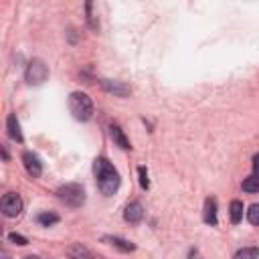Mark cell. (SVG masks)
Returning <instances> with one entry per match:
<instances>
[{
    "label": "cell",
    "mask_w": 259,
    "mask_h": 259,
    "mask_svg": "<svg viewBox=\"0 0 259 259\" xmlns=\"http://www.w3.org/2000/svg\"><path fill=\"white\" fill-rule=\"evenodd\" d=\"M93 170H95V178H97V186L101 190V194L105 196H111L113 192H117L119 188V172L113 168V164L107 160V158H97L95 164H93Z\"/></svg>",
    "instance_id": "1"
},
{
    "label": "cell",
    "mask_w": 259,
    "mask_h": 259,
    "mask_svg": "<svg viewBox=\"0 0 259 259\" xmlns=\"http://www.w3.org/2000/svg\"><path fill=\"white\" fill-rule=\"evenodd\" d=\"M69 111L77 121H87L93 117V101L83 91H73L69 95Z\"/></svg>",
    "instance_id": "2"
},
{
    "label": "cell",
    "mask_w": 259,
    "mask_h": 259,
    "mask_svg": "<svg viewBox=\"0 0 259 259\" xmlns=\"http://www.w3.org/2000/svg\"><path fill=\"white\" fill-rule=\"evenodd\" d=\"M57 198L71 206V208H79L83 202H85V188L77 182H69V184H63L57 188Z\"/></svg>",
    "instance_id": "3"
},
{
    "label": "cell",
    "mask_w": 259,
    "mask_h": 259,
    "mask_svg": "<svg viewBox=\"0 0 259 259\" xmlns=\"http://www.w3.org/2000/svg\"><path fill=\"white\" fill-rule=\"evenodd\" d=\"M24 79H26L28 85H42V83L49 79V67L45 65V61L32 59V61L26 65Z\"/></svg>",
    "instance_id": "4"
},
{
    "label": "cell",
    "mask_w": 259,
    "mask_h": 259,
    "mask_svg": "<svg viewBox=\"0 0 259 259\" xmlns=\"http://www.w3.org/2000/svg\"><path fill=\"white\" fill-rule=\"evenodd\" d=\"M22 198L16 194V192H8V194H4L2 196V200H0V208H2V212H4V217H18L20 212H22Z\"/></svg>",
    "instance_id": "5"
},
{
    "label": "cell",
    "mask_w": 259,
    "mask_h": 259,
    "mask_svg": "<svg viewBox=\"0 0 259 259\" xmlns=\"http://www.w3.org/2000/svg\"><path fill=\"white\" fill-rule=\"evenodd\" d=\"M22 164H24L26 172H28L32 178L40 176V172H42V162H40V158H38L34 152H24V154H22Z\"/></svg>",
    "instance_id": "6"
},
{
    "label": "cell",
    "mask_w": 259,
    "mask_h": 259,
    "mask_svg": "<svg viewBox=\"0 0 259 259\" xmlns=\"http://www.w3.org/2000/svg\"><path fill=\"white\" fill-rule=\"evenodd\" d=\"M99 83H101V87H103L107 93H113V95H117V97H125V95H130V91H132L125 83L111 81V79H101Z\"/></svg>",
    "instance_id": "7"
},
{
    "label": "cell",
    "mask_w": 259,
    "mask_h": 259,
    "mask_svg": "<svg viewBox=\"0 0 259 259\" xmlns=\"http://www.w3.org/2000/svg\"><path fill=\"white\" fill-rule=\"evenodd\" d=\"M123 219H125L127 223H140V221L144 219V206H142L138 200L130 202V204L125 206V210H123Z\"/></svg>",
    "instance_id": "8"
},
{
    "label": "cell",
    "mask_w": 259,
    "mask_h": 259,
    "mask_svg": "<svg viewBox=\"0 0 259 259\" xmlns=\"http://www.w3.org/2000/svg\"><path fill=\"white\" fill-rule=\"evenodd\" d=\"M109 136H111V140L115 142V146H119L121 150H130V148H132L130 140L125 138L123 130H121L117 123H111V125H109Z\"/></svg>",
    "instance_id": "9"
},
{
    "label": "cell",
    "mask_w": 259,
    "mask_h": 259,
    "mask_svg": "<svg viewBox=\"0 0 259 259\" xmlns=\"http://www.w3.org/2000/svg\"><path fill=\"white\" fill-rule=\"evenodd\" d=\"M103 241H105L107 245L115 247V249H117V251H121V253H130V251H134V249H136V245H134L132 241L123 239V237H111V235H107V237H103Z\"/></svg>",
    "instance_id": "10"
},
{
    "label": "cell",
    "mask_w": 259,
    "mask_h": 259,
    "mask_svg": "<svg viewBox=\"0 0 259 259\" xmlns=\"http://www.w3.org/2000/svg\"><path fill=\"white\" fill-rule=\"evenodd\" d=\"M6 130H8V136L14 140V142H22V132H20V123L16 119L14 113H10L6 117Z\"/></svg>",
    "instance_id": "11"
},
{
    "label": "cell",
    "mask_w": 259,
    "mask_h": 259,
    "mask_svg": "<svg viewBox=\"0 0 259 259\" xmlns=\"http://www.w3.org/2000/svg\"><path fill=\"white\" fill-rule=\"evenodd\" d=\"M204 223L210 225V227L217 225V200L214 198L204 200Z\"/></svg>",
    "instance_id": "12"
},
{
    "label": "cell",
    "mask_w": 259,
    "mask_h": 259,
    "mask_svg": "<svg viewBox=\"0 0 259 259\" xmlns=\"http://www.w3.org/2000/svg\"><path fill=\"white\" fill-rule=\"evenodd\" d=\"M69 257H71V259H95L93 253H91L87 247H83L81 243L69 247Z\"/></svg>",
    "instance_id": "13"
},
{
    "label": "cell",
    "mask_w": 259,
    "mask_h": 259,
    "mask_svg": "<svg viewBox=\"0 0 259 259\" xmlns=\"http://www.w3.org/2000/svg\"><path fill=\"white\" fill-rule=\"evenodd\" d=\"M229 217H231V223H241L243 219V202L241 200H231V206H229Z\"/></svg>",
    "instance_id": "14"
},
{
    "label": "cell",
    "mask_w": 259,
    "mask_h": 259,
    "mask_svg": "<svg viewBox=\"0 0 259 259\" xmlns=\"http://www.w3.org/2000/svg\"><path fill=\"white\" fill-rule=\"evenodd\" d=\"M243 190L245 192H259V174H251L243 180Z\"/></svg>",
    "instance_id": "15"
},
{
    "label": "cell",
    "mask_w": 259,
    "mask_h": 259,
    "mask_svg": "<svg viewBox=\"0 0 259 259\" xmlns=\"http://www.w3.org/2000/svg\"><path fill=\"white\" fill-rule=\"evenodd\" d=\"M235 259H259V249L257 247H243L237 251Z\"/></svg>",
    "instance_id": "16"
},
{
    "label": "cell",
    "mask_w": 259,
    "mask_h": 259,
    "mask_svg": "<svg viewBox=\"0 0 259 259\" xmlns=\"http://www.w3.org/2000/svg\"><path fill=\"white\" fill-rule=\"evenodd\" d=\"M36 221H38V225H42V227H51V225L59 223V217H57L55 212H40V214L36 217Z\"/></svg>",
    "instance_id": "17"
},
{
    "label": "cell",
    "mask_w": 259,
    "mask_h": 259,
    "mask_svg": "<svg viewBox=\"0 0 259 259\" xmlns=\"http://www.w3.org/2000/svg\"><path fill=\"white\" fill-rule=\"evenodd\" d=\"M85 10H87V24H89V28H91V30H97V28H99V20H97V16L93 14V4L87 2V4H85Z\"/></svg>",
    "instance_id": "18"
},
{
    "label": "cell",
    "mask_w": 259,
    "mask_h": 259,
    "mask_svg": "<svg viewBox=\"0 0 259 259\" xmlns=\"http://www.w3.org/2000/svg\"><path fill=\"white\" fill-rule=\"evenodd\" d=\"M247 219H249L251 225H257V227H259V204H251V206H249Z\"/></svg>",
    "instance_id": "19"
},
{
    "label": "cell",
    "mask_w": 259,
    "mask_h": 259,
    "mask_svg": "<svg viewBox=\"0 0 259 259\" xmlns=\"http://www.w3.org/2000/svg\"><path fill=\"white\" fill-rule=\"evenodd\" d=\"M138 174H140V186H142V188H150V180H148V170H146V166H140V168H138Z\"/></svg>",
    "instance_id": "20"
},
{
    "label": "cell",
    "mask_w": 259,
    "mask_h": 259,
    "mask_svg": "<svg viewBox=\"0 0 259 259\" xmlns=\"http://www.w3.org/2000/svg\"><path fill=\"white\" fill-rule=\"evenodd\" d=\"M8 241H12V243H16V245H26V243H28L26 237H22V235H18V233H10V235H8Z\"/></svg>",
    "instance_id": "21"
},
{
    "label": "cell",
    "mask_w": 259,
    "mask_h": 259,
    "mask_svg": "<svg viewBox=\"0 0 259 259\" xmlns=\"http://www.w3.org/2000/svg\"><path fill=\"white\" fill-rule=\"evenodd\" d=\"M253 170H255V174H259V154L253 156Z\"/></svg>",
    "instance_id": "22"
},
{
    "label": "cell",
    "mask_w": 259,
    "mask_h": 259,
    "mask_svg": "<svg viewBox=\"0 0 259 259\" xmlns=\"http://www.w3.org/2000/svg\"><path fill=\"white\" fill-rule=\"evenodd\" d=\"M0 259H10V257H8V253H2V255H0Z\"/></svg>",
    "instance_id": "23"
}]
</instances>
